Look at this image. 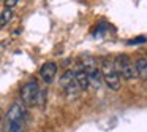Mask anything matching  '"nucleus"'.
Returning a JSON list of instances; mask_svg holds the SVG:
<instances>
[{"instance_id":"f257e3e1","label":"nucleus","mask_w":147,"mask_h":132,"mask_svg":"<svg viewBox=\"0 0 147 132\" xmlns=\"http://www.w3.org/2000/svg\"><path fill=\"white\" fill-rule=\"evenodd\" d=\"M27 121V110L21 102L11 103L8 111L5 113L3 131L5 132H22L24 124Z\"/></svg>"},{"instance_id":"f03ea898","label":"nucleus","mask_w":147,"mask_h":132,"mask_svg":"<svg viewBox=\"0 0 147 132\" xmlns=\"http://www.w3.org/2000/svg\"><path fill=\"white\" fill-rule=\"evenodd\" d=\"M100 72H101V80L105 81L108 89L114 91V92L120 89V77H119V73L115 72L114 62H111L109 59H105V61L101 62Z\"/></svg>"},{"instance_id":"7ed1b4c3","label":"nucleus","mask_w":147,"mask_h":132,"mask_svg":"<svg viewBox=\"0 0 147 132\" xmlns=\"http://www.w3.org/2000/svg\"><path fill=\"white\" fill-rule=\"evenodd\" d=\"M40 92V86L38 81L35 78L29 80L22 88H21V103L24 107H33L36 105V97Z\"/></svg>"},{"instance_id":"20e7f679","label":"nucleus","mask_w":147,"mask_h":132,"mask_svg":"<svg viewBox=\"0 0 147 132\" xmlns=\"http://www.w3.org/2000/svg\"><path fill=\"white\" fill-rule=\"evenodd\" d=\"M114 67H115V72L119 73V77L122 75L125 80L131 81V80H134V78H138L133 61H131L127 54L117 56V59H115V62H114Z\"/></svg>"},{"instance_id":"39448f33","label":"nucleus","mask_w":147,"mask_h":132,"mask_svg":"<svg viewBox=\"0 0 147 132\" xmlns=\"http://www.w3.org/2000/svg\"><path fill=\"white\" fill-rule=\"evenodd\" d=\"M55 75H57V64H55V62H46V64H43L41 68H40V77H41V80L48 84L54 81Z\"/></svg>"},{"instance_id":"423d86ee","label":"nucleus","mask_w":147,"mask_h":132,"mask_svg":"<svg viewBox=\"0 0 147 132\" xmlns=\"http://www.w3.org/2000/svg\"><path fill=\"white\" fill-rule=\"evenodd\" d=\"M74 81H76V84H78V88H79L81 91H86L87 88L90 86V81H89V75H87V72L86 70H78V72H74Z\"/></svg>"},{"instance_id":"0eeeda50","label":"nucleus","mask_w":147,"mask_h":132,"mask_svg":"<svg viewBox=\"0 0 147 132\" xmlns=\"http://www.w3.org/2000/svg\"><path fill=\"white\" fill-rule=\"evenodd\" d=\"M134 70H136V77L147 80V57H139L134 62Z\"/></svg>"},{"instance_id":"6e6552de","label":"nucleus","mask_w":147,"mask_h":132,"mask_svg":"<svg viewBox=\"0 0 147 132\" xmlns=\"http://www.w3.org/2000/svg\"><path fill=\"white\" fill-rule=\"evenodd\" d=\"M87 75H89V81L90 84H92L93 88H96L98 89L100 84H101V72H100V68H93V70L87 72Z\"/></svg>"},{"instance_id":"1a4fd4ad","label":"nucleus","mask_w":147,"mask_h":132,"mask_svg":"<svg viewBox=\"0 0 147 132\" xmlns=\"http://www.w3.org/2000/svg\"><path fill=\"white\" fill-rule=\"evenodd\" d=\"M63 89H65V94H67L68 99H74V97H78V96H79V92H81V89L78 88V84H76V81H74V80L71 81L70 84H67Z\"/></svg>"},{"instance_id":"9d476101","label":"nucleus","mask_w":147,"mask_h":132,"mask_svg":"<svg viewBox=\"0 0 147 132\" xmlns=\"http://www.w3.org/2000/svg\"><path fill=\"white\" fill-rule=\"evenodd\" d=\"M11 18H13V10L5 8V10L2 11V14H0V26H5L7 23H10Z\"/></svg>"},{"instance_id":"9b49d317","label":"nucleus","mask_w":147,"mask_h":132,"mask_svg":"<svg viewBox=\"0 0 147 132\" xmlns=\"http://www.w3.org/2000/svg\"><path fill=\"white\" fill-rule=\"evenodd\" d=\"M73 80H74V72H65L63 77L60 78V84H62V88H65L67 84H70Z\"/></svg>"},{"instance_id":"f8f14e48","label":"nucleus","mask_w":147,"mask_h":132,"mask_svg":"<svg viewBox=\"0 0 147 132\" xmlns=\"http://www.w3.org/2000/svg\"><path fill=\"white\" fill-rule=\"evenodd\" d=\"M18 2H19V0H3V3H5V8H14L18 5Z\"/></svg>"},{"instance_id":"ddd939ff","label":"nucleus","mask_w":147,"mask_h":132,"mask_svg":"<svg viewBox=\"0 0 147 132\" xmlns=\"http://www.w3.org/2000/svg\"><path fill=\"white\" fill-rule=\"evenodd\" d=\"M2 116H3V111H2V108H0V121H2Z\"/></svg>"}]
</instances>
